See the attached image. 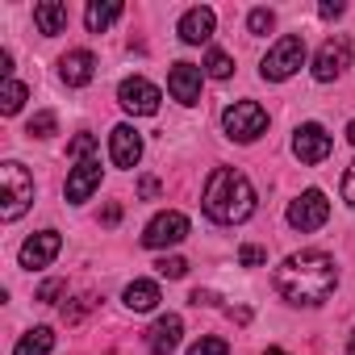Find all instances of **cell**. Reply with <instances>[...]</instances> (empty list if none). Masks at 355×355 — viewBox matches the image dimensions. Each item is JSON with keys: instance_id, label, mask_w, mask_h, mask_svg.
I'll list each match as a JSON object with an SVG mask.
<instances>
[{"instance_id": "1", "label": "cell", "mask_w": 355, "mask_h": 355, "mask_svg": "<svg viewBox=\"0 0 355 355\" xmlns=\"http://www.w3.org/2000/svg\"><path fill=\"white\" fill-rule=\"evenodd\" d=\"M272 284H276V293L288 305H322V301H330V293L338 284L334 255H326V251H297L272 272Z\"/></svg>"}, {"instance_id": "2", "label": "cell", "mask_w": 355, "mask_h": 355, "mask_svg": "<svg viewBox=\"0 0 355 355\" xmlns=\"http://www.w3.org/2000/svg\"><path fill=\"white\" fill-rule=\"evenodd\" d=\"M201 209L209 222L218 226H239L255 214V189L243 171L234 167H218L209 180H205V193H201Z\"/></svg>"}, {"instance_id": "3", "label": "cell", "mask_w": 355, "mask_h": 355, "mask_svg": "<svg viewBox=\"0 0 355 355\" xmlns=\"http://www.w3.org/2000/svg\"><path fill=\"white\" fill-rule=\"evenodd\" d=\"M30 205H34V175L17 159L0 163V222H17Z\"/></svg>"}, {"instance_id": "4", "label": "cell", "mask_w": 355, "mask_h": 355, "mask_svg": "<svg viewBox=\"0 0 355 355\" xmlns=\"http://www.w3.org/2000/svg\"><path fill=\"white\" fill-rule=\"evenodd\" d=\"M301 67H305V38L284 34V38H276V42H272V51L263 55L259 76H263L268 84H284V80H288V76H297Z\"/></svg>"}, {"instance_id": "5", "label": "cell", "mask_w": 355, "mask_h": 355, "mask_svg": "<svg viewBox=\"0 0 355 355\" xmlns=\"http://www.w3.org/2000/svg\"><path fill=\"white\" fill-rule=\"evenodd\" d=\"M222 125H226V134H230L234 142H255V138H263V130H268V109L255 105V101H234V105L222 113Z\"/></svg>"}, {"instance_id": "6", "label": "cell", "mask_w": 355, "mask_h": 355, "mask_svg": "<svg viewBox=\"0 0 355 355\" xmlns=\"http://www.w3.org/2000/svg\"><path fill=\"white\" fill-rule=\"evenodd\" d=\"M351 59H355V51H351V38H347V34L326 38V42H322V51L313 55V80H318V84L338 80V76L351 67Z\"/></svg>"}, {"instance_id": "7", "label": "cell", "mask_w": 355, "mask_h": 355, "mask_svg": "<svg viewBox=\"0 0 355 355\" xmlns=\"http://www.w3.org/2000/svg\"><path fill=\"white\" fill-rule=\"evenodd\" d=\"M326 218H330V201H326V193H322V189H305V193L288 205V226H293V230H301V234L322 230V226H326Z\"/></svg>"}, {"instance_id": "8", "label": "cell", "mask_w": 355, "mask_h": 355, "mask_svg": "<svg viewBox=\"0 0 355 355\" xmlns=\"http://www.w3.org/2000/svg\"><path fill=\"white\" fill-rule=\"evenodd\" d=\"M184 239H189V218H184V214H175V209L150 218L146 230H142V247H150V251L175 247V243H184Z\"/></svg>"}, {"instance_id": "9", "label": "cell", "mask_w": 355, "mask_h": 355, "mask_svg": "<svg viewBox=\"0 0 355 355\" xmlns=\"http://www.w3.org/2000/svg\"><path fill=\"white\" fill-rule=\"evenodd\" d=\"M117 101H121V109H125V113H134V117H150V113H159V101H163V92H159L150 80H142V76H130V80H121V88H117Z\"/></svg>"}, {"instance_id": "10", "label": "cell", "mask_w": 355, "mask_h": 355, "mask_svg": "<svg viewBox=\"0 0 355 355\" xmlns=\"http://www.w3.org/2000/svg\"><path fill=\"white\" fill-rule=\"evenodd\" d=\"M334 150V142H330V134L318 125V121H305V125H297V134H293V155L301 159V163H326V155Z\"/></svg>"}, {"instance_id": "11", "label": "cell", "mask_w": 355, "mask_h": 355, "mask_svg": "<svg viewBox=\"0 0 355 355\" xmlns=\"http://www.w3.org/2000/svg\"><path fill=\"white\" fill-rule=\"evenodd\" d=\"M101 189V159H80L71 171H67V201L71 205H84L92 193Z\"/></svg>"}, {"instance_id": "12", "label": "cell", "mask_w": 355, "mask_h": 355, "mask_svg": "<svg viewBox=\"0 0 355 355\" xmlns=\"http://www.w3.org/2000/svg\"><path fill=\"white\" fill-rule=\"evenodd\" d=\"M109 159H113V167H138V159H142V134L134 130V125H113V134H109Z\"/></svg>"}, {"instance_id": "13", "label": "cell", "mask_w": 355, "mask_h": 355, "mask_svg": "<svg viewBox=\"0 0 355 355\" xmlns=\"http://www.w3.org/2000/svg\"><path fill=\"white\" fill-rule=\"evenodd\" d=\"M59 251H63L59 230H38L34 239H26V243H21V255H17V259H21V268H30V272H34V268H46Z\"/></svg>"}, {"instance_id": "14", "label": "cell", "mask_w": 355, "mask_h": 355, "mask_svg": "<svg viewBox=\"0 0 355 355\" xmlns=\"http://www.w3.org/2000/svg\"><path fill=\"white\" fill-rule=\"evenodd\" d=\"M167 92H171V101H180V105H197L201 101V67H193V63H171Z\"/></svg>"}, {"instance_id": "15", "label": "cell", "mask_w": 355, "mask_h": 355, "mask_svg": "<svg viewBox=\"0 0 355 355\" xmlns=\"http://www.w3.org/2000/svg\"><path fill=\"white\" fill-rule=\"evenodd\" d=\"M180 334H184L180 313H163V318L146 330V351H150V355H171L175 347H180Z\"/></svg>"}, {"instance_id": "16", "label": "cell", "mask_w": 355, "mask_h": 355, "mask_svg": "<svg viewBox=\"0 0 355 355\" xmlns=\"http://www.w3.org/2000/svg\"><path fill=\"white\" fill-rule=\"evenodd\" d=\"M214 30H218V17H214V9H205V5L189 9V13L180 17V26H175L180 42H189V46H201V42H209V38H214Z\"/></svg>"}, {"instance_id": "17", "label": "cell", "mask_w": 355, "mask_h": 355, "mask_svg": "<svg viewBox=\"0 0 355 355\" xmlns=\"http://www.w3.org/2000/svg\"><path fill=\"white\" fill-rule=\"evenodd\" d=\"M92 76H96V55H92V51H67V55L59 59V80H63L67 88L92 84Z\"/></svg>"}, {"instance_id": "18", "label": "cell", "mask_w": 355, "mask_h": 355, "mask_svg": "<svg viewBox=\"0 0 355 355\" xmlns=\"http://www.w3.org/2000/svg\"><path fill=\"white\" fill-rule=\"evenodd\" d=\"M34 26L46 38L63 34L67 30V5H59V0H42V5H34Z\"/></svg>"}, {"instance_id": "19", "label": "cell", "mask_w": 355, "mask_h": 355, "mask_svg": "<svg viewBox=\"0 0 355 355\" xmlns=\"http://www.w3.org/2000/svg\"><path fill=\"white\" fill-rule=\"evenodd\" d=\"M121 301H125L134 313H150L163 297H159V284H155V280H130L125 293H121Z\"/></svg>"}, {"instance_id": "20", "label": "cell", "mask_w": 355, "mask_h": 355, "mask_svg": "<svg viewBox=\"0 0 355 355\" xmlns=\"http://www.w3.org/2000/svg\"><path fill=\"white\" fill-rule=\"evenodd\" d=\"M117 17H121V5H117V0H92V5L84 9V26H88V34H105Z\"/></svg>"}, {"instance_id": "21", "label": "cell", "mask_w": 355, "mask_h": 355, "mask_svg": "<svg viewBox=\"0 0 355 355\" xmlns=\"http://www.w3.org/2000/svg\"><path fill=\"white\" fill-rule=\"evenodd\" d=\"M55 351V330L51 326H34L21 334V343L13 347V355H51Z\"/></svg>"}, {"instance_id": "22", "label": "cell", "mask_w": 355, "mask_h": 355, "mask_svg": "<svg viewBox=\"0 0 355 355\" xmlns=\"http://www.w3.org/2000/svg\"><path fill=\"white\" fill-rule=\"evenodd\" d=\"M26 84H17V80H5V88H0V113L5 117H13V113H21V105H26Z\"/></svg>"}, {"instance_id": "23", "label": "cell", "mask_w": 355, "mask_h": 355, "mask_svg": "<svg viewBox=\"0 0 355 355\" xmlns=\"http://www.w3.org/2000/svg\"><path fill=\"white\" fill-rule=\"evenodd\" d=\"M205 76H214V80H230V76H234V59H230L226 51H209V55H205Z\"/></svg>"}, {"instance_id": "24", "label": "cell", "mask_w": 355, "mask_h": 355, "mask_svg": "<svg viewBox=\"0 0 355 355\" xmlns=\"http://www.w3.org/2000/svg\"><path fill=\"white\" fill-rule=\"evenodd\" d=\"M55 130H59V117H55L51 109L34 113V117H30V125H26V134H30V138H51Z\"/></svg>"}, {"instance_id": "25", "label": "cell", "mask_w": 355, "mask_h": 355, "mask_svg": "<svg viewBox=\"0 0 355 355\" xmlns=\"http://www.w3.org/2000/svg\"><path fill=\"white\" fill-rule=\"evenodd\" d=\"M247 30H251V34H259V38H263V34H272V30H276V13H272V9H251Z\"/></svg>"}, {"instance_id": "26", "label": "cell", "mask_w": 355, "mask_h": 355, "mask_svg": "<svg viewBox=\"0 0 355 355\" xmlns=\"http://www.w3.org/2000/svg\"><path fill=\"white\" fill-rule=\"evenodd\" d=\"M155 268H159V276H167V280H180V276H189V259H180V255H163Z\"/></svg>"}, {"instance_id": "27", "label": "cell", "mask_w": 355, "mask_h": 355, "mask_svg": "<svg viewBox=\"0 0 355 355\" xmlns=\"http://www.w3.org/2000/svg\"><path fill=\"white\" fill-rule=\"evenodd\" d=\"M189 355H230V343H226V338L205 334L201 343H193V347H189Z\"/></svg>"}, {"instance_id": "28", "label": "cell", "mask_w": 355, "mask_h": 355, "mask_svg": "<svg viewBox=\"0 0 355 355\" xmlns=\"http://www.w3.org/2000/svg\"><path fill=\"white\" fill-rule=\"evenodd\" d=\"M92 150H96V134H76V138H71V146H67V155H71V159H88Z\"/></svg>"}, {"instance_id": "29", "label": "cell", "mask_w": 355, "mask_h": 355, "mask_svg": "<svg viewBox=\"0 0 355 355\" xmlns=\"http://www.w3.org/2000/svg\"><path fill=\"white\" fill-rule=\"evenodd\" d=\"M239 263H243V268H259V263H268V251H263V247H251V243H247V247L239 251Z\"/></svg>"}, {"instance_id": "30", "label": "cell", "mask_w": 355, "mask_h": 355, "mask_svg": "<svg viewBox=\"0 0 355 355\" xmlns=\"http://www.w3.org/2000/svg\"><path fill=\"white\" fill-rule=\"evenodd\" d=\"M63 293H67V284H63V280H46V284L38 288V301H42V305H55Z\"/></svg>"}, {"instance_id": "31", "label": "cell", "mask_w": 355, "mask_h": 355, "mask_svg": "<svg viewBox=\"0 0 355 355\" xmlns=\"http://www.w3.org/2000/svg\"><path fill=\"white\" fill-rule=\"evenodd\" d=\"M92 305H96V297H80V301H76L71 309H63V318H67V322H80V318H84V313H88Z\"/></svg>"}, {"instance_id": "32", "label": "cell", "mask_w": 355, "mask_h": 355, "mask_svg": "<svg viewBox=\"0 0 355 355\" xmlns=\"http://www.w3.org/2000/svg\"><path fill=\"white\" fill-rule=\"evenodd\" d=\"M138 197L142 201H155L159 197V180H155V175H142V180H138Z\"/></svg>"}, {"instance_id": "33", "label": "cell", "mask_w": 355, "mask_h": 355, "mask_svg": "<svg viewBox=\"0 0 355 355\" xmlns=\"http://www.w3.org/2000/svg\"><path fill=\"white\" fill-rule=\"evenodd\" d=\"M343 201L355 209V163L347 167V175H343Z\"/></svg>"}, {"instance_id": "34", "label": "cell", "mask_w": 355, "mask_h": 355, "mask_svg": "<svg viewBox=\"0 0 355 355\" xmlns=\"http://www.w3.org/2000/svg\"><path fill=\"white\" fill-rule=\"evenodd\" d=\"M343 9H347V5H338V0H326V5H318V13H322L326 21H330V17H343Z\"/></svg>"}, {"instance_id": "35", "label": "cell", "mask_w": 355, "mask_h": 355, "mask_svg": "<svg viewBox=\"0 0 355 355\" xmlns=\"http://www.w3.org/2000/svg\"><path fill=\"white\" fill-rule=\"evenodd\" d=\"M0 76L13 80V55H9V51H0Z\"/></svg>"}, {"instance_id": "36", "label": "cell", "mask_w": 355, "mask_h": 355, "mask_svg": "<svg viewBox=\"0 0 355 355\" xmlns=\"http://www.w3.org/2000/svg\"><path fill=\"white\" fill-rule=\"evenodd\" d=\"M101 218H105V226H117V222H121V205H105Z\"/></svg>"}, {"instance_id": "37", "label": "cell", "mask_w": 355, "mask_h": 355, "mask_svg": "<svg viewBox=\"0 0 355 355\" xmlns=\"http://www.w3.org/2000/svg\"><path fill=\"white\" fill-rule=\"evenodd\" d=\"M189 301H193V305H214V293H201V288H197Z\"/></svg>"}, {"instance_id": "38", "label": "cell", "mask_w": 355, "mask_h": 355, "mask_svg": "<svg viewBox=\"0 0 355 355\" xmlns=\"http://www.w3.org/2000/svg\"><path fill=\"white\" fill-rule=\"evenodd\" d=\"M347 142H351V146H355V121H351V125H347Z\"/></svg>"}, {"instance_id": "39", "label": "cell", "mask_w": 355, "mask_h": 355, "mask_svg": "<svg viewBox=\"0 0 355 355\" xmlns=\"http://www.w3.org/2000/svg\"><path fill=\"white\" fill-rule=\"evenodd\" d=\"M263 355H288V351H280V347H268V351H263Z\"/></svg>"}, {"instance_id": "40", "label": "cell", "mask_w": 355, "mask_h": 355, "mask_svg": "<svg viewBox=\"0 0 355 355\" xmlns=\"http://www.w3.org/2000/svg\"><path fill=\"white\" fill-rule=\"evenodd\" d=\"M347 355H355V334H351V343H347Z\"/></svg>"}]
</instances>
